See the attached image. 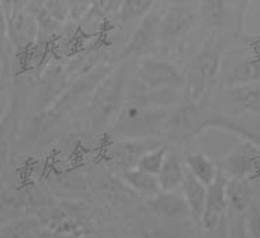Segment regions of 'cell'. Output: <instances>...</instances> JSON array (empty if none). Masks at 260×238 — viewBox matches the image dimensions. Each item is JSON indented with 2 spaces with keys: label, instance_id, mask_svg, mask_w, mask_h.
Instances as JSON below:
<instances>
[{
  "label": "cell",
  "instance_id": "6da1fadb",
  "mask_svg": "<svg viewBox=\"0 0 260 238\" xmlns=\"http://www.w3.org/2000/svg\"><path fill=\"white\" fill-rule=\"evenodd\" d=\"M127 63L114 67L90 93L89 117L93 129L107 126L117 118L127 82Z\"/></svg>",
  "mask_w": 260,
  "mask_h": 238
},
{
  "label": "cell",
  "instance_id": "7a4b0ae2",
  "mask_svg": "<svg viewBox=\"0 0 260 238\" xmlns=\"http://www.w3.org/2000/svg\"><path fill=\"white\" fill-rule=\"evenodd\" d=\"M112 69L114 67L108 66L107 63H102L99 67L94 69L93 72L74 80L73 84H70L64 89V92L51 104L50 107L43 110L37 115L36 121H35L37 131L44 133V131L50 130L52 126L56 125L62 119L63 115H66L84 97V94L92 93L94 88L99 85V82L111 72Z\"/></svg>",
  "mask_w": 260,
  "mask_h": 238
},
{
  "label": "cell",
  "instance_id": "3957f363",
  "mask_svg": "<svg viewBox=\"0 0 260 238\" xmlns=\"http://www.w3.org/2000/svg\"><path fill=\"white\" fill-rule=\"evenodd\" d=\"M224 39L222 36H211L194 59L192 69L189 72L186 90L189 101L196 103L210 89L219 72L220 60L224 51Z\"/></svg>",
  "mask_w": 260,
  "mask_h": 238
},
{
  "label": "cell",
  "instance_id": "277c9868",
  "mask_svg": "<svg viewBox=\"0 0 260 238\" xmlns=\"http://www.w3.org/2000/svg\"><path fill=\"white\" fill-rule=\"evenodd\" d=\"M169 114L165 108L139 107L127 104L119 111L112 125V131L119 139H147L166 126Z\"/></svg>",
  "mask_w": 260,
  "mask_h": 238
},
{
  "label": "cell",
  "instance_id": "5b68a950",
  "mask_svg": "<svg viewBox=\"0 0 260 238\" xmlns=\"http://www.w3.org/2000/svg\"><path fill=\"white\" fill-rule=\"evenodd\" d=\"M7 19L9 40L17 50L29 51L37 43L39 26L26 2H2Z\"/></svg>",
  "mask_w": 260,
  "mask_h": 238
},
{
  "label": "cell",
  "instance_id": "8992f818",
  "mask_svg": "<svg viewBox=\"0 0 260 238\" xmlns=\"http://www.w3.org/2000/svg\"><path fill=\"white\" fill-rule=\"evenodd\" d=\"M136 78L139 89H181L185 86V77L180 69L161 59H141L137 64Z\"/></svg>",
  "mask_w": 260,
  "mask_h": 238
},
{
  "label": "cell",
  "instance_id": "52a82bcc",
  "mask_svg": "<svg viewBox=\"0 0 260 238\" xmlns=\"http://www.w3.org/2000/svg\"><path fill=\"white\" fill-rule=\"evenodd\" d=\"M169 3L155 2L153 9L139 22L126 43L122 55L130 58H141L151 52L160 40V23L163 13Z\"/></svg>",
  "mask_w": 260,
  "mask_h": 238
},
{
  "label": "cell",
  "instance_id": "ba28073f",
  "mask_svg": "<svg viewBox=\"0 0 260 238\" xmlns=\"http://www.w3.org/2000/svg\"><path fill=\"white\" fill-rule=\"evenodd\" d=\"M92 219V210L88 204L78 201L60 200L51 206L45 220L41 223L44 227L55 230L60 235L74 233L76 229H82Z\"/></svg>",
  "mask_w": 260,
  "mask_h": 238
},
{
  "label": "cell",
  "instance_id": "9c48e42d",
  "mask_svg": "<svg viewBox=\"0 0 260 238\" xmlns=\"http://www.w3.org/2000/svg\"><path fill=\"white\" fill-rule=\"evenodd\" d=\"M200 11L199 3L173 2L169 3L163 13L160 23V40H171L185 36L196 26Z\"/></svg>",
  "mask_w": 260,
  "mask_h": 238
},
{
  "label": "cell",
  "instance_id": "30bf717a",
  "mask_svg": "<svg viewBox=\"0 0 260 238\" xmlns=\"http://www.w3.org/2000/svg\"><path fill=\"white\" fill-rule=\"evenodd\" d=\"M163 144L155 137L147 139H118L108 148V157L121 173L136 168L141 157Z\"/></svg>",
  "mask_w": 260,
  "mask_h": 238
},
{
  "label": "cell",
  "instance_id": "8fae6325",
  "mask_svg": "<svg viewBox=\"0 0 260 238\" xmlns=\"http://www.w3.org/2000/svg\"><path fill=\"white\" fill-rule=\"evenodd\" d=\"M229 210L228 196H226V176L219 168L216 180L207 188L206 207L203 212L200 227L207 233H214L219 229L224 215Z\"/></svg>",
  "mask_w": 260,
  "mask_h": 238
},
{
  "label": "cell",
  "instance_id": "7c38bea8",
  "mask_svg": "<svg viewBox=\"0 0 260 238\" xmlns=\"http://www.w3.org/2000/svg\"><path fill=\"white\" fill-rule=\"evenodd\" d=\"M147 208L163 219H190V212L184 196L177 192H159L156 196L147 200Z\"/></svg>",
  "mask_w": 260,
  "mask_h": 238
},
{
  "label": "cell",
  "instance_id": "4fadbf2b",
  "mask_svg": "<svg viewBox=\"0 0 260 238\" xmlns=\"http://www.w3.org/2000/svg\"><path fill=\"white\" fill-rule=\"evenodd\" d=\"M219 168L228 178L249 180L257 168L256 152L251 147H241L230 153Z\"/></svg>",
  "mask_w": 260,
  "mask_h": 238
},
{
  "label": "cell",
  "instance_id": "5bb4252c",
  "mask_svg": "<svg viewBox=\"0 0 260 238\" xmlns=\"http://www.w3.org/2000/svg\"><path fill=\"white\" fill-rule=\"evenodd\" d=\"M186 174L188 171L182 159L177 153L169 151L166 160L156 176L160 192H177L182 188Z\"/></svg>",
  "mask_w": 260,
  "mask_h": 238
},
{
  "label": "cell",
  "instance_id": "9a60e30c",
  "mask_svg": "<svg viewBox=\"0 0 260 238\" xmlns=\"http://www.w3.org/2000/svg\"><path fill=\"white\" fill-rule=\"evenodd\" d=\"M198 117V108L194 104L181 106L175 110L174 113L169 115L166 122L167 131L170 139L185 140L193 133V127L196 125Z\"/></svg>",
  "mask_w": 260,
  "mask_h": 238
},
{
  "label": "cell",
  "instance_id": "2e32d148",
  "mask_svg": "<svg viewBox=\"0 0 260 238\" xmlns=\"http://www.w3.org/2000/svg\"><path fill=\"white\" fill-rule=\"evenodd\" d=\"M228 204L237 215H244L253 202V188L249 180L226 177Z\"/></svg>",
  "mask_w": 260,
  "mask_h": 238
},
{
  "label": "cell",
  "instance_id": "e0dca14e",
  "mask_svg": "<svg viewBox=\"0 0 260 238\" xmlns=\"http://www.w3.org/2000/svg\"><path fill=\"white\" fill-rule=\"evenodd\" d=\"M182 196H184L185 202L190 212V219L196 225L200 226L203 212L206 207L207 186L200 184L196 178H193L188 173L184 185H182Z\"/></svg>",
  "mask_w": 260,
  "mask_h": 238
},
{
  "label": "cell",
  "instance_id": "ac0fdd59",
  "mask_svg": "<svg viewBox=\"0 0 260 238\" xmlns=\"http://www.w3.org/2000/svg\"><path fill=\"white\" fill-rule=\"evenodd\" d=\"M180 99V89H137L132 94L130 104L147 108H165Z\"/></svg>",
  "mask_w": 260,
  "mask_h": 238
},
{
  "label": "cell",
  "instance_id": "d6986e66",
  "mask_svg": "<svg viewBox=\"0 0 260 238\" xmlns=\"http://www.w3.org/2000/svg\"><path fill=\"white\" fill-rule=\"evenodd\" d=\"M185 167L189 174L204 186H210L219 174V167L202 152H190L185 157Z\"/></svg>",
  "mask_w": 260,
  "mask_h": 238
},
{
  "label": "cell",
  "instance_id": "ffe728a7",
  "mask_svg": "<svg viewBox=\"0 0 260 238\" xmlns=\"http://www.w3.org/2000/svg\"><path fill=\"white\" fill-rule=\"evenodd\" d=\"M43 227L37 216H18L0 225V238H37Z\"/></svg>",
  "mask_w": 260,
  "mask_h": 238
},
{
  "label": "cell",
  "instance_id": "44dd1931",
  "mask_svg": "<svg viewBox=\"0 0 260 238\" xmlns=\"http://www.w3.org/2000/svg\"><path fill=\"white\" fill-rule=\"evenodd\" d=\"M102 190H103V196L106 197L107 202H110L112 207L115 208L125 207L129 202H133L140 198L126 185L121 176H114V174L104 178L102 182Z\"/></svg>",
  "mask_w": 260,
  "mask_h": 238
},
{
  "label": "cell",
  "instance_id": "7402d4cb",
  "mask_svg": "<svg viewBox=\"0 0 260 238\" xmlns=\"http://www.w3.org/2000/svg\"><path fill=\"white\" fill-rule=\"evenodd\" d=\"M122 180L140 198H151L160 192L156 176L148 174L139 168H130L121 173Z\"/></svg>",
  "mask_w": 260,
  "mask_h": 238
},
{
  "label": "cell",
  "instance_id": "603a6c76",
  "mask_svg": "<svg viewBox=\"0 0 260 238\" xmlns=\"http://www.w3.org/2000/svg\"><path fill=\"white\" fill-rule=\"evenodd\" d=\"M224 99L237 106L253 108L256 104L260 103V81L245 84V85L232 86L224 93Z\"/></svg>",
  "mask_w": 260,
  "mask_h": 238
},
{
  "label": "cell",
  "instance_id": "cb8c5ba5",
  "mask_svg": "<svg viewBox=\"0 0 260 238\" xmlns=\"http://www.w3.org/2000/svg\"><path fill=\"white\" fill-rule=\"evenodd\" d=\"M229 6L226 2H200L199 3V11L200 18L211 27H219L226 22L228 14H229Z\"/></svg>",
  "mask_w": 260,
  "mask_h": 238
},
{
  "label": "cell",
  "instance_id": "d4e9b609",
  "mask_svg": "<svg viewBox=\"0 0 260 238\" xmlns=\"http://www.w3.org/2000/svg\"><path fill=\"white\" fill-rule=\"evenodd\" d=\"M153 6H155V2H151V0L121 2V7H119L117 17L121 23H130L135 21L140 22L153 9Z\"/></svg>",
  "mask_w": 260,
  "mask_h": 238
},
{
  "label": "cell",
  "instance_id": "484cf974",
  "mask_svg": "<svg viewBox=\"0 0 260 238\" xmlns=\"http://www.w3.org/2000/svg\"><path fill=\"white\" fill-rule=\"evenodd\" d=\"M167 153H169V148H167L166 144H161L160 147L152 149L144 155L141 159L137 163V167L141 171H145L148 174H152V176H157L159 171H160L163 163L166 160Z\"/></svg>",
  "mask_w": 260,
  "mask_h": 238
},
{
  "label": "cell",
  "instance_id": "4316f807",
  "mask_svg": "<svg viewBox=\"0 0 260 238\" xmlns=\"http://www.w3.org/2000/svg\"><path fill=\"white\" fill-rule=\"evenodd\" d=\"M47 14L55 22L64 26L69 19V2H44Z\"/></svg>",
  "mask_w": 260,
  "mask_h": 238
},
{
  "label": "cell",
  "instance_id": "83f0119b",
  "mask_svg": "<svg viewBox=\"0 0 260 238\" xmlns=\"http://www.w3.org/2000/svg\"><path fill=\"white\" fill-rule=\"evenodd\" d=\"M245 225L249 238H260V206L257 202H252L248 211L244 214Z\"/></svg>",
  "mask_w": 260,
  "mask_h": 238
},
{
  "label": "cell",
  "instance_id": "f1b7e54d",
  "mask_svg": "<svg viewBox=\"0 0 260 238\" xmlns=\"http://www.w3.org/2000/svg\"><path fill=\"white\" fill-rule=\"evenodd\" d=\"M92 2H80V0H74V2H69V25H76L85 18V15L90 10Z\"/></svg>",
  "mask_w": 260,
  "mask_h": 238
},
{
  "label": "cell",
  "instance_id": "f546056e",
  "mask_svg": "<svg viewBox=\"0 0 260 238\" xmlns=\"http://www.w3.org/2000/svg\"><path fill=\"white\" fill-rule=\"evenodd\" d=\"M9 29H7V19H6L3 5L0 2V56L5 52L7 43H9Z\"/></svg>",
  "mask_w": 260,
  "mask_h": 238
},
{
  "label": "cell",
  "instance_id": "4dcf8cb0",
  "mask_svg": "<svg viewBox=\"0 0 260 238\" xmlns=\"http://www.w3.org/2000/svg\"><path fill=\"white\" fill-rule=\"evenodd\" d=\"M230 238H249L247 231V225H245V216L244 215L237 216L234 225L232 226Z\"/></svg>",
  "mask_w": 260,
  "mask_h": 238
},
{
  "label": "cell",
  "instance_id": "1f68e13d",
  "mask_svg": "<svg viewBox=\"0 0 260 238\" xmlns=\"http://www.w3.org/2000/svg\"><path fill=\"white\" fill-rule=\"evenodd\" d=\"M37 238H64V237H62L60 234L56 233L55 230L50 229V227H43Z\"/></svg>",
  "mask_w": 260,
  "mask_h": 238
},
{
  "label": "cell",
  "instance_id": "d6a6232c",
  "mask_svg": "<svg viewBox=\"0 0 260 238\" xmlns=\"http://www.w3.org/2000/svg\"><path fill=\"white\" fill-rule=\"evenodd\" d=\"M252 110H253V111H256V113H259V114H260V103H259V104H256L255 107L252 108Z\"/></svg>",
  "mask_w": 260,
  "mask_h": 238
},
{
  "label": "cell",
  "instance_id": "836d02e7",
  "mask_svg": "<svg viewBox=\"0 0 260 238\" xmlns=\"http://www.w3.org/2000/svg\"><path fill=\"white\" fill-rule=\"evenodd\" d=\"M82 238H98V237H94V235H92V234L86 233L85 235H84V237H82Z\"/></svg>",
  "mask_w": 260,
  "mask_h": 238
}]
</instances>
